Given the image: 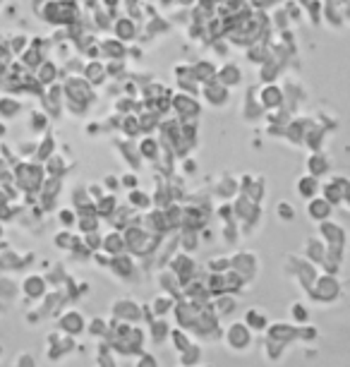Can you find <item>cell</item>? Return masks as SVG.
I'll list each match as a JSON object with an SVG mask.
<instances>
[{
    "label": "cell",
    "instance_id": "obj_6",
    "mask_svg": "<svg viewBox=\"0 0 350 367\" xmlns=\"http://www.w3.org/2000/svg\"><path fill=\"white\" fill-rule=\"evenodd\" d=\"M266 339L276 341V344L290 346L293 341H298V326L290 324H269L266 326Z\"/></svg>",
    "mask_w": 350,
    "mask_h": 367
},
{
    "label": "cell",
    "instance_id": "obj_9",
    "mask_svg": "<svg viewBox=\"0 0 350 367\" xmlns=\"http://www.w3.org/2000/svg\"><path fill=\"white\" fill-rule=\"evenodd\" d=\"M319 178H314V175H303V178L298 180V185H295V192H298V197H303V199H314L317 197V192H319Z\"/></svg>",
    "mask_w": 350,
    "mask_h": 367
},
{
    "label": "cell",
    "instance_id": "obj_14",
    "mask_svg": "<svg viewBox=\"0 0 350 367\" xmlns=\"http://www.w3.org/2000/svg\"><path fill=\"white\" fill-rule=\"evenodd\" d=\"M86 331H89L91 336H96V339H106V334H108V322H106L104 317H94V320L86 324Z\"/></svg>",
    "mask_w": 350,
    "mask_h": 367
},
{
    "label": "cell",
    "instance_id": "obj_8",
    "mask_svg": "<svg viewBox=\"0 0 350 367\" xmlns=\"http://www.w3.org/2000/svg\"><path fill=\"white\" fill-rule=\"evenodd\" d=\"M245 324L250 326L255 334H261V331H266V326H269V315H266L261 307H250V310L245 312Z\"/></svg>",
    "mask_w": 350,
    "mask_h": 367
},
{
    "label": "cell",
    "instance_id": "obj_5",
    "mask_svg": "<svg viewBox=\"0 0 350 367\" xmlns=\"http://www.w3.org/2000/svg\"><path fill=\"white\" fill-rule=\"evenodd\" d=\"M48 291V281L38 274H29L22 281V293L29 298V300H43Z\"/></svg>",
    "mask_w": 350,
    "mask_h": 367
},
{
    "label": "cell",
    "instance_id": "obj_28",
    "mask_svg": "<svg viewBox=\"0 0 350 367\" xmlns=\"http://www.w3.org/2000/svg\"><path fill=\"white\" fill-rule=\"evenodd\" d=\"M154 149H156V144H154V140H147V144H144V154H147V156H152V154H154Z\"/></svg>",
    "mask_w": 350,
    "mask_h": 367
},
{
    "label": "cell",
    "instance_id": "obj_20",
    "mask_svg": "<svg viewBox=\"0 0 350 367\" xmlns=\"http://www.w3.org/2000/svg\"><path fill=\"white\" fill-rule=\"evenodd\" d=\"M99 367H118V365H115V360H113V355H110L108 344L99 346Z\"/></svg>",
    "mask_w": 350,
    "mask_h": 367
},
{
    "label": "cell",
    "instance_id": "obj_19",
    "mask_svg": "<svg viewBox=\"0 0 350 367\" xmlns=\"http://www.w3.org/2000/svg\"><path fill=\"white\" fill-rule=\"evenodd\" d=\"M53 243H56V247H60V249H75V245L80 243V238H75L70 231H60Z\"/></svg>",
    "mask_w": 350,
    "mask_h": 367
},
{
    "label": "cell",
    "instance_id": "obj_21",
    "mask_svg": "<svg viewBox=\"0 0 350 367\" xmlns=\"http://www.w3.org/2000/svg\"><path fill=\"white\" fill-rule=\"evenodd\" d=\"M135 367H161L159 365V358L154 353H147V351H142L137 358V363H135Z\"/></svg>",
    "mask_w": 350,
    "mask_h": 367
},
{
    "label": "cell",
    "instance_id": "obj_2",
    "mask_svg": "<svg viewBox=\"0 0 350 367\" xmlns=\"http://www.w3.org/2000/svg\"><path fill=\"white\" fill-rule=\"evenodd\" d=\"M58 329H60L65 336H72V339H77V336L84 334V329H86L84 315H82V312H77V310L62 312V315L58 317Z\"/></svg>",
    "mask_w": 350,
    "mask_h": 367
},
{
    "label": "cell",
    "instance_id": "obj_27",
    "mask_svg": "<svg viewBox=\"0 0 350 367\" xmlns=\"http://www.w3.org/2000/svg\"><path fill=\"white\" fill-rule=\"evenodd\" d=\"M123 185H125V188H137V178H135V175L132 173H128V175H123Z\"/></svg>",
    "mask_w": 350,
    "mask_h": 367
},
{
    "label": "cell",
    "instance_id": "obj_18",
    "mask_svg": "<svg viewBox=\"0 0 350 367\" xmlns=\"http://www.w3.org/2000/svg\"><path fill=\"white\" fill-rule=\"evenodd\" d=\"M130 204L137 209H149L152 207V197H149L147 192H142V190L135 188L132 192H130Z\"/></svg>",
    "mask_w": 350,
    "mask_h": 367
},
{
    "label": "cell",
    "instance_id": "obj_1",
    "mask_svg": "<svg viewBox=\"0 0 350 367\" xmlns=\"http://www.w3.org/2000/svg\"><path fill=\"white\" fill-rule=\"evenodd\" d=\"M223 341H226V346L233 353H245V351H250L252 344H255V331H252L245 322H233V324H228L226 334H223Z\"/></svg>",
    "mask_w": 350,
    "mask_h": 367
},
{
    "label": "cell",
    "instance_id": "obj_23",
    "mask_svg": "<svg viewBox=\"0 0 350 367\" xmlns=\"http://www.w3.org/2000/svg\"><path fill=\"white\" fill-rule=\"evenodd\" d=\"M276 214H279L281 221H293V219H295V207H290L288 202H281L279 207H276Z\"/></svg>",
    "mask_w": 350,
    "mask_h": 367
},
{
    "label": "cell",
    "instance_id": "obj_7",
    "mask_svg": "<svg viewBox=\"0 0 350 367\" xmlns=\"http://www.w3.org/2000/svg\"><path fill=\"white\" fill-rule=\"evenodd\" d=\"M307 216L312 219V221H327V219L331 216V202L324 197L307 199Z\"/></svg>",
    "mask_w": 350,
    "mask_h": 367
},
{
    "label": "cell",
    "instance_id": "obj_25",
    "mask_svg": "<svg viewBox=\"0 0 350 367\" xmlns=\"http://www.w3.org/2000/svg\"><path fill=\"white\" fill-rule=\"evenodd\" d=\"M113 209H115V197H110V194H108V197L99 199V212L101 214H110Z\"/></svg>",
    "mask_w": 350,
    "mask_h": 367
},
{
    "label": "cell",
    "instance_id": "obj_31",
    "mask_svg": "<svg viewBox=\"0 0 350 367\" xmlns=\"http://www.w3.org/2000/svg\"><path fill=\"white\" fill-rule=\"evenodd\" d=\"M180 367H183V365H180Z\"/></svg>",
    "mask_w": 350,
    "mask_h": 367
},
{
    "label": "cell",
    "instance_id": "obj_13",
    "mask_svg": "<svg viewBox=\"0 0 350 367\" xmlns=\"http://www.w3.org/2000/svg\"><path fill=\"white\" fill-rule=\"evenodd\" d=\"M101 247H104V252L110 254V257H115V254H123L125 238L120 236V233H108V236L104 238V243H101Z\"/></svg>",
    "mask_w": 350,
    "mask_h": 367
},
{
    "label": "cell",
    "instance_id": "obj_24",
    "mask_svg": "<svg viewBox=\"0 0 350 367\" xmlns=\"http://www.w3.org/2000/svg\"><path fill=\"white\" fill-rule=\"evenodd\" d=\"M12 367H36V360H34V355L29 353V351H22V353L14 358Z\"/></svg>",
    "mask_w": 350,
    "mask_h": 367
},
{
    "label": "cell",
    "instance_id": "obj_15",
    "mask_svg": "<svg viewBox=\"0 0 350 367\" xmlns=\"http://www.w3.org/2000/svg\"><path fill=\"white\" fill-rule=\"evenodd\" d=\"M290 320L295 322V326L307 324V322H310V312H307V307H305L303 302H293V305H290Z\"/></svg>",
    "mask_w": 350,
    "mask_h": 367
},
{
    "label": "cell",
    "instance_id": "obj_16",
    "mask_svg": "<svg viewBox=\"0 0 350 367\" xmlns=\"http://www.w3.org/2000/svg\"><path fill=\"white\" fill-rule=\"evenodd\" d=\"M168 341L173 344V348L178 351V353H183L185 348H187L192 341H189V336L185 334L183 329H171V336H168Z\"/></svg>",
    "mask_w": 350,
    "mask_h": 367
},
{
    "label": "cell",
    "instance_id": "obj_3",
    "mask_svg": "<svg viewBox=\"0 0 350 367\" xmlns=\"http://www.w3.org/2000/svg\"><path fill=\"white\" fill-rule=\"evenodd\" d=\"M110 315H113L118 322H130V324H135V322L142 320V307H139L135 300H130V298H123V300L113 302Z\"/></svg>",
    "mask_w": 350,
    "mask_h": 367
},
{
    "label": "cell",
    "instance_id": "obj_12",
    "mask_svg": "<svg viewBox=\"0 0 350 367\" xmlns=\"http://www.w3.org/2000/svg\"><path fill=\"white\" fill-rule=\"evenodd\" d=\"M149 307H152L154 317H166V315H171V312L175 310V302H173L171 296H156Z\"/></svg>",
    "mask_w": 350,
    "mask_h": 367
},
{
    "label": "cell",
    "instance_id": "obj_10",
    "mask_svg": "<svg viewBox=\"0 0 350 367\" xmlns=\"http://www.w3.org/2000/svg\"><path fill=\"white\" fill-rule=\"evenodd\" d=\"M149 331H152L154 344H163V341H168V336H171V326H168V322L163 320V317H154V320L149 322Z\"/></svg>",
    "mask_w": 350,
    "mask_h": 367
},
{
    "label": "cell",
    "instance_id": "obj_26",
    "mask_svg": "<svg viewBox=\"0 0 350 367\" xmlns=\"http://www.w3.org/2000/svg\"><path fill=\"white\" fill-rule=\"evenodd\" d=\"M14 111H19V106H14V101H10V99H3V101H0V113L12 115Z\"/></svg>",
    "mask_w": 350,
    "mask_h": 367
},
{
    "label": "cell",
    "instance_id": "obj_17",
    "mask_svg": "<svg viewBox=\"0 0 350 367\" xmlns=\"http://www.w3.org/2000/svg\"><path fill=\"white\" fill-rule=\"evenodd\" d=\"M0 298H3V300H14V298H17V283H14L12 278L0 276Z\"/></svg>",
    "mask_w": 350,
    "mask_h": 367
},
{
    "label": "cell",
    "instance_id": "obj_30",
    "mask_svg": "<svg viewBox=\"0 0 350 367\" xmlns=\"http://www.w3.org/2000/svg\"><path fill=\"white\" fill-rule=\"evenodd\" d=\"M0 238H3V226H0Z\"/></svg>",
    "mask_w": 350,
    "mask_h": 367
},
{
    "label": "cell",
    "instance_id": "obj_11",
    "mask_svg": "<svg viewBox=\"0 0 350 367\" xmlns=\"http://www.w3.org/2000/svg\"><path fill=\"white\" fill-rule=\"evenodd\" d=\"M202 358H204L202 346H199V344H189L187 348L180 353V365H183V367H199Z\"/></svg>",
    "mask_w": 350,
    "mask_h": 367
},
{
    "label": "cell",
    "instance_id": "obj_22",
    "mask_svg": "<svg viewBox=\"0 0 350 367\" xmlns=\"http://www.w3.org/2000/svg\"><path fill=\"white\" fill-rule=\"evenodd\" d=\"M58 221H60L62 228H70L77 223V214L72 209H62V212H58Z\"/></svg>",
    "mask_w": 350,
    "mask_h": 367
},
{
    "label": "cell",
    "instance_id": "obj_29",
    "mask_svg": "<svg viewBox=\"0 0 350 367\" xmlns=\"http://www.w3.org/2000/svg\"><path fill=\"white\" fill-rule=\"evenodd\" d=\"M106 185H108L110 190H115L118 188V178H115V175H108V178H106Z\"/></svg>",
    "mask_w": 350,
    "mask_h": 367
},
{
    "label": "cell",
    "instance_id": "obj_4",
    "mask_svg": "<svg viewBox=\"0 0 350 367\" xmlns=\"http://www.w3.org/2000/svg\"><path fill=\"white\" fill-rule=\"evenodd\" d=\"M312 293H314V300L319 302H334L338 298V283L334 276H319L314 278V286H312Z\"/></svg>",
    "mask_w": 350,
    "mask_h": 367
}]
</instances>
